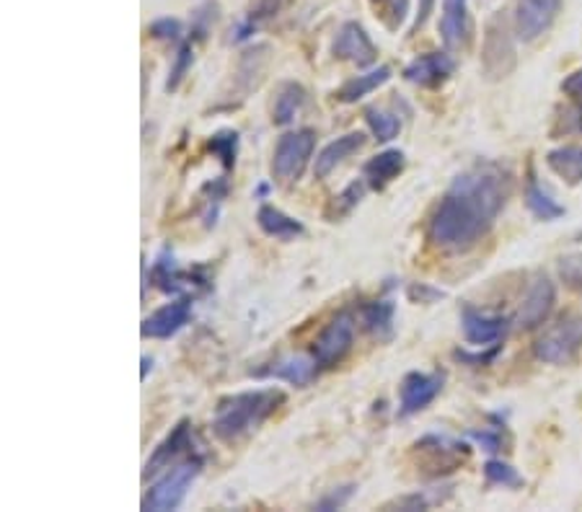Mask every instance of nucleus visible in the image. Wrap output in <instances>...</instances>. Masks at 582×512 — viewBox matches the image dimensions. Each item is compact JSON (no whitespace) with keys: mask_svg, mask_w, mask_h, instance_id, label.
<instances>
[{"mask_svg":"<svg viewBox=\"0 0 582 512\" xmlns=\"http://www.w3.org/2000/svg\"><path fill=\"white\" fill-rule=\"evenodd\" d=\"M582 347V321L574 315H565L557 324H551L546 332L538 336L533 345V355L542 362L549 365H565L574 360V355Z\"/></svg>","mask_w":582,"mask_h":512,"instance_id":"obj_6","label":"nucleus"},{"mask_svg":"<svg viewBox=\"0 0 582 512\" xmlns=\"http://www.w3.org/2000/svg\"><path fill=\"white\" fill-rule=\"evenodd\" d=\"M143 275H145V283H143V293L149 283L156 287V290L166 293V296H198V293H207L210 290V277L205 275V270L202 266H194V270H181L177 264V259L168 249L161 251L156 257V262H153L151 272L149 266H143Z\"/></svg>","mask_w":582,"mask_h":512,"instance_id":"obj_3","label":"nucleus"},{"mask_svg":"<svg viewBox=\"0 0 582 512\" xmlns=\"http://www.w3.org/2000/svg\"><path fill=\"white\" fill-rule=\"evenodd\" d=\"M287 3H290V0H251L249 19L257 21V24H259V21L277 16V13L283 11Z\"/></svg>","mask_w":582,"mask_h":512,"instance_id":"obj_39","label":"nucleus"},{"mask_svg":"<svg viewBox=\"0 0 582 512\" xmlns=\"http://www.w3.org/2000/svg\"><path fill=\"white\" fill-rule=\"evenodd\" d=\"M472 13H468V0H443V13H440V39H443L448 52L466 50L472 41Z\"/></svg>","mask_w":582,"mask_h":512,"instance_id":"obj_16","label":"nucleus"},{"mask_svg":"<svg viewBox=\"0 0 582 512\" xmlns=\"http://www.w3.org/2000/svg\"><path fill=\"white\" fill-rule=\"evenodd\" d=\"M355 495V484H345V487H336V489H329V492L321 497V500L313 504L319 512H332V510H342L345 504L353 500Z\"/></svg>","mask_w":582,"mask_h":512,"instance_id":"obj_37","label":"nucleus"},{"mask_svg":"<svg viewBox=\"0 0 582 512\" xmlns=\"http://www.w3.org/2000/svg\"><path fill=\"white\" fill-rule=\"evenodd\" d=\"M559 277L572 290H582V251H574V254H565L559 259Z\"/></svg>","mask_w":582,"mask_h":512,"instance_id":"obj_36","label":"nucleus"},{"mask_svg":"<svg viewBox=\"0 0 582 512\" xmlns=\"http://www.w3.org/2000/svg\"><path fill=\"white\" fill-rule=\"evenodd\" d=\"M151 368H153V360H151L149 355H145V357H143V370H140V378H143V381H145V378H149Z\"/></svg>","mask_w":582,"mask_h":512,"instance_id":"obj_47","label":"nucleus"},{"mask_svg":"<svg viewBox=\"0 0 582 512\" xmlns=\"http://www.w3.org/2000/svg\"><path fill=\"white\" fill-rule=\"evenodd\" d=\"M562 91L582 109V68L567 75V79L562 81Z\"/></svg>","mask_w":582,"mask_h":512,"instance_id":"obj_44","label":"nucleus"},{"mask_svg":"<svg viewBox=\"0 0 582 512\" xmlns=\"http://www.w3.org/2000/svg\"><path fill=\"white\" fill-rule=\"evenodd\" d=\"M366 179H357L353 184H347L342 189L340 194H334L332 200H329V205L324 210V217L329 223H336L342 221V217H347L353 210L360 205L363 198H366Z\"/></svg>","mask_w":582,"mask_h":512,"instance_id":"obj_29","label":"nucleus"},{"mask_svg":"<svg viewBox=\"0 0 582 512\" xmlns=\"http://www.w3.org/2000/svg\"><path fill=\"white\" fill-rule=\"evenodd\" d=\"M562 0H518L515 34L521 41H536L551 29Z\"/></svg>","mask_w":582,"mask_h":512,"instance_id":"obj_12","label":"nucleus"},{"mask_svg":"<svg viewBox=\"0 0 582 512\" xmlns=\"http://www.w3.org/2000/svg\"><path fill=\"white\" fill-rule=\"evenodd\" d=\"M304 104H306V88L296 81L283 83V86L277 88L275 104H272V122L280 124V128H287V124L296 122Z\"/></svg>","mask_w":582,"mask_h":512,"instance_id":"obj_25","label":"nucleus"},{"mask_svg":"<svg viewBox=\"0 0 582 512\" xmlns=\"http://www.w3.org/2000/svg\"><path fill=\"white\" fill-rule=\"evenodd\" d=\"M363 145H366V132H360V130L347 132V135L332 140L326 148H321V153L317 156V164H313V174H317V179H326L336 166H342L347 158H353L357 151H363Z\"/></svg>","mask_w":582,"mask_h":512,"instance_id":"obj_20","label":"nucleus"},{"mask_svg":"<svg viewBox=\"0 0 582 512\" xmlns=\"http://www.w3.org/2000/svg\"><path fill=\"white\" fill-rule=\"evenodd\" d=\"M391 81V68H376V70H368V73L363 75H355V79H349L342 83L340 88H336L334 99L340 104H355L360 99H366L368 94H373V91H378L381 86H385V83Z\"/></svg>","mask_w":582,"mask_h":512,"instance_id":"obj_24","label":"nucleus"},{"mask_svg":"<svg viewBox=\"0 0 582 512\" xmlns=\"http://www.w3.org/2000/svg\"><path fill=\"white\" fill-rule=\"evenodd\" d=\"M363 329L378 342H389L394 336L396 303L391 298H378L373 303H366L360 311Z\"/></svg>","mask_w":582,"mask_h":512,"instance_id":"obj_23","label":"nucleus"},{"mask_svg":"<svg viewBox=\"0 0 582 512\" xmlns=\"http://www.w3.org/2000/svg\"><path fill=\"white\" fill-rule=\"evenodd\" d=\"M578 241H582V234H580V236H578Z\"/></svg>","mask_w":582,"mask_h":512,"instance_id":"obj_48","label":"nucleus"},{"mask_svg":"<svg viewBox=\"0 0 582 512\" xmlns=\"http://www.w3.org/2000/svg\"><path fill=\"white\" fill-rule=\"evenodd\" d=\"M238 143H241V138H238V132L230 128L217 130L215 135L207 140V151L213 153V158H217L223 171H234L238 158Z\"/></svg>","mask_w":582,"mask_h":512,"instance_id":"obj_31","label":"nucleus"},{"mask_svg":"<svg viewBox=\"0 0 582 512\" xmlns=\"http://www.w3.org/2000/svg\"><path fill=\"white\" fill-rule=\"evenodd\" d=\"M353 342H355V319L349 311H342L336 313L326 324L324 332L317 336L311 355L321 370H329L345 360L349 349H353Z\"/></svg>","mask_w":582,"mask_h":512,"instance_id":"obj_8","label":"nucleus"},{"mask_svg":"<svg viewBox=\"0 0 582 512\" xmlns=\"http://www.w3.org/2000/svg\"><path fill=\"white\" fill-rule=\"evenodd\" d=\"M189 319H192V298L181 296L145 315L143 324H140V334H143V340H171L189 324Z\"/></svg>","mask_w":582,"mask_h":512,"instance_id":"obj_11","label":"nucleus"},{"mask_svg":"<svg viewBox=\"0 0 582 512\" xmlns=\"http://www.w3.org/2000/svg\"><path fill=\"white\" fill-rule=\"evenodd\" d=\"M321 373V368L313 360V355H290L280 357L275 362H266L262 368L251 370L254 378H275V381H285L298 389H306L308 383H313V378Z\"/></svg>","mask_w":582,"mask_h":512,"instance_id":"obj_17","label":"nucleus"},{"mask_svg":"<svg viewBox=\"0 0 582 512\" xmlns=\"http://www.w3.org/2000/svg\"><path fill=\"white\" fill-rule=\"evenodd\" d=\"M510 174L495 160H479L453 179L427 223V241L435 249L468 251L495 226L508 205Z\"/></svg>","mask_w":582,"mask_h":512,"instance_id":"obj_1","label":"nucleus"},{"mask_svg":"<svg viewBox=\"0 0 582 512\" xmlns=\"http://www.w3.org/2000/svg\"><path fill=\"white\" fill-rule=\"evenodd\" d=\"M468 434H472V440H476L487 453L502 451V434L497 430H472Z\"/></svg>","mask_w":582,"mask_h":512,"instance_id":"obj_43","label":"nucleus"},{"mask_svg":"<svg viewBox=\"0 0 582 512\" xmlns=\"http://www.w3.org/2000/svg\"><path fill=\"white\" fill-rule=\"evenodd\" d=\"M443 383L446 376L440 370H435V373H423V370L406 373L402 385H399V414L415 417V414L425 412L440 396Z\"/></svg>","mask_w":582,"mask_h":512,"instance_id":"obj_9","label":"nucleus"},{"mask_svg":"<svg viewBox=\"0 0 582 512\" xmlns=\"http://www.w3.org/2000/svg\"><path fill=\"white\" fill-rule=\"evenodd\" d=\"M432 5L435 0H419V9H417V19H415V26H412V32H419L425 26V21L430 19L432 13Z\"/></svg>","mask_w":582,"mask_h":512,"instance_id":"obj_45","label":"nucleus"},{"mask_svg":"<svg viewBox=\"0 0 582 512\" xmlns=\"http://www.w3.org/2000/svg\"><path fill=\"white\" fill-rule=\"evenodd\" d=\"M213 21H215L213 5H205V9H200L198 13H194V21H192V34H194V37L192 39H205L207 32H210V26H213ZM192 39H189V41H192Z\"/></svg>","mask_w":582,"mask_h":512,"instance_id":"obj_42","label":"nucleus"},{"mask_svg":"<svg viewBox=\"0 0 582 512\" xmlns=\"http://www.w3.org/2000/svg\"><path fill=\"white\" fill-rule=\"evenodd\" d=\"M202 466H205L202 455L192 453L181 463H177L174 468H168V472L149 489V495L143 497V510L149 512L179 510L189 492V487H192L194 479L202 474Z\"/></svg>","mask_w":582,"mask_h":512,"instance_id":"obj_4","label":"nucleus"},{"mask_svg":"<svg viewBox=\"0 0 582 512\" xmlns=\"http://www.w3.org/2000/svg\"><path fill=\"white\" fill-rule=\"evenodd\" d=\"M266 47L259 45L254 50H247L241 55V62H238V73H236V86L241 88V94L247 96L259 86L262 81L264 66H266Z\"/></svg>","mask_w":582,"mask_h":512,"instance_id":"obj_27","label":"nucleus"},{"mask_svg":"<svg viewBox=\"0 0 582 512\" xmlns=\"http://www.w3.org/2000/svg\"><path fill=\"white\" fill-rule=\"evenodd\" d=\"M228 179L226 177H217L213 181H207L205 187H202V221H205V228H213L215 221H217V213H221V205L223 200L228 198Z\"/></svg>","mask_w":582,"mask_h":512,"instance_id":"obj_32","label":"nucleus"},{"mask_svg":"<svg viewBox=\"0 0 582 512\" xmlns=\"http://www.w3.org/2000/svg\"><path fill=\"white\" fill-rule=\"evenodd\" d=\"M313 148H317V132L313 130L304 128L285 132V135L277 140L275 153H272V177H275L277 184H298L308 160L313 156Z\"/></svg>","mask_w":582,"mask_h":512,"instance_id":"obj_5","label":"nucleus"},{"mask_svg":"<svg viewBox=\"0 0 582 512\" xmlns=\"http://www.w3.org/2000/svg\"><path fill=\"white\" fill-rule=\"evenodd\" d=\"M406 296H409L412 303H435V300H440L446 296L443 290H435V287L425 285V283H412L406 287Z\"/></svg>","mask_w":582,"mask_h":512,"instance_id":"obj_40","label":"nucleus"},{"mask_svg":"<svg viewBox=\"0 0 582 512\" xmlns=\"http://www.w3.org/2000/svg\"><path fill=\"white\" fill-rule=\"evenodd\" d=\"M266 194H270V184H266V181H262V184H259V187L254 189V198H257V200H264Z\"/></svg>","mask_w":582,"mask_h":512,"instance_id":"obj_46","label":"nucleus"},{"mask_svg":"<svg viewBox=\"0 0 582 512\" xmlns=\"http://www.w3.org/2000/svg\"><path fill=\"white\" fill-rule=\"evenodd\" d=\"M461 326H464V336L472 347H495L500 345L508 334L510 321L504 315H495L487 311H479V308L466 306L461 311Z\"/></svg>","mask_w":582,"mask_h":512,"instance_id":"obj_13","label":"nucleus"},{"mask_svg":"<svg viewBox=\"0 0 582 512\" xmlns=\"http://www.w3.org/2000/svg\"><path fill=\"white\" fill-rule=\"evenodd\" d=\"M366 122L370 132H373V138L378 143H391L399 132H402V119L396 115H391V111L385 109H378V107H368L366 109Z\"/></svg>","mask_w":582,"mask_h":512,"instance_id":"obj_33","label":"nucleus"},{"mask_svg":"<svg viewBox=\"0 0 582 512\" xmlns=\"http://www.w3.org/2000/svg\"><path fill=\"white\" fill-rule=\"evenodd\" d=\"M283 404L285 394L280 389H257L223 396L213 414L215 438L223 443H238L259 430Z\"/></svg>","mask_w":582,"mask_h":512,"instance_id":"obj_2","label":"nucleus"},{"mask_svg":"<svg viewBox=\"0 0 582 512\" xmlns=\"http://www.w3.org/2000/svg\"><path fill=\"white\" fill-rule=\"evenodd\" d=\"M546 166L557 174L565 184H582V148L578 145H562L546 153Z\"/></svg>","mask_w":582,"mask_h":512,"instance_id":"obj_26","label":"nucleus"},{"mask_svg":"<svg viewBox=\"0 0 582 512\" xmlns=\"http://www.w3.org/2000/svg\"><path fill=\"white\" fill-rule=\"evenodd\" d=\"M525 205H528V210L538 217V221H546V223L557 221V217L565 215V207L559 205V202L554 200L551 194L546 192V189L533 177L528 179V187H525Z\"/></svg>","mask_w":582,"mask_h":512,"instance_id":"obj_28","label":"nucleus"},{"mask_svg":"<svg viewBox=\"0 0 582 512\" xmlns=\"http://www.w3.org/2000/svg\"><path fill=\"white\" fill-rule=\"evenodd\" d=\"M453 70H455V62L448 52H425L404 68V79L409 83H415V86L438 88L451 79Z\"/></svg>","mask_w":582,"mask_h":512,"instance_id":"obj_19","label":"nucleus"},{"mask_svg":"<svg viewBox=\"0 0 582 512\" xmlns=\"http://www.w3.org/2000/svg\"><path fill=\"white\" fill-rule=\"evenodd\" d=\"M404 166H406L404 151L389 148L366 160V166H363V179H366V184L370 189H378V192H381V189L391 184V181L399 179Z\"/></svg>","mask_w":582,"mask_h":512,"instance_id":"obj_21","label":"nucleus"},{"mask_svg":"<svg viewBox=\"0 0 582 512\" xmlns=\"http://www.w3.org/2000/svg\"><path fill=\"white\" fill-rule=\"evenodd\" d=\"M484 476H487L489 484H497V487H523V476L510 463L497 459L484 463Z\"/></svg>","mask_w":582,"mask_h":512,"instance_id":"obj_35","label":"nucleus"},{"mask_svg":"<svg viewBox=\"0 0 582 512\" xmlns=\"http://www.w3.org/2000/svg\"><path fill=\"white\" fill-rule=\"evenodd\" d=\"M482 68L489 81L508 79L515 68V45L510 37V26L504 16H495L487 24L484 34V50H482Z\"/></svg>","mask_w":582,"mask_h":512,"instance_id":"obj_7","label":"nucleus"},{"mask_svg":"<svg viewBox=\"0 0 582 512\" xmlns=\"http://www.w3.org/2000/svg\"><path fill=\"white\" fill-rule=\"evenodd\" d=\"M385 32L396 34L409 19V0H368Z\"/></svg>","mask_w":582,"mask_h":512,"instance_id":"obj_30","label":"nucleus"},{"mask_svg":"<svg viewBox=\"0 0 582 512\" xmlns=\"http://www.w3.org/2000/svg\"><path fill=\"white\" fill-rule=\"evenodd\" d=\"M151 37L161 41H179L181 39V21L179 19H158L149 26Z\"/></svg>","mask_w":582,"mask_h":512,"instance_id":"obj_38","label":"nucleus"},{"mask_svg":"<svg viewBox=\"0 0 582 512\" xmlns=\"http://www.w3.org/2000/svg\"><path fill=\"white\" fill-rule=\"evenodd\" d=\"M443 500V497H427L425 492H415V495H406L402 500H396L394 504H389V508H399V510H430L432 502Z\"/></svg>","mask_w":582,"mask_h":512,"instance_id":"obj_41","label":"nucleus"},{"mask_svg":"<svg viewBox=\"0 0 582 512\" xmlns=\"http://www.w3.org/2000/svg\"><path fill=\"white\" fill-rule=\"evenodd\" d=\"M554 303H557V287H554L549 277H536L528 293H525L521 311L515 315V326L523 329V332L542 326L551 315Z\"/></svg>","mask_w":582,"mask_h":512,"instance_id":"obj_14","label":"nucleus"},{"mask_svg":"<svg viewBox=\"0 0 582 512\" xmlns=\"http://www.w3.org/2000/svg\"><path fill=\"white\" fill-rule=\"evenodd\" d=\"M257 226L264 236L275 238V241H296L298 236L306 234L304 223L298 217H290L275 205H262L257 213Z\"/></svg>","mask_w":582,"mask_h":512,"instance_id":"obj_22","label":"nucleus"},{"mask_svg":"<svg viewBox=\"0 0 582 512\" xmlns=\"http://www.w3.org/2000/svg\"><path fill=\"white\" fill-rule=\"evenodd\" d=\"M192 62H194V41H181L177 55H174V66L168 70V79H166V94H174L181 86V81L187 79V73L192 70Z\"/></svg>","mask_w":582,"mask_h":512,"instance_id":"obj_34","label":"nucleus"},{"mask_svg":"<svg viewBox=\"0 0 582 512\" xmlns=\"http://www.w3.org/2000/svg\"><path fill=\"white\" fill-rule=\"evenodd\" d=\"M192 422L189 419H179L177 425L171 427V432L166 434L164 440L156 445V451L151 453V459L145 461L143 468V481H149L151 476H156L164 472V468H171L174 463H179V459H187L192 455L194 443H192Z\"/></svg>","mask_w":582,"mask_h":512,"instance_id":"obj_10","label":"nucleus"},{"mask_svg":"<svg viewBox=\"0 0 582 512\" xmlns=\"http://www.w3.org/2000/svg\"><path fill=\"white\" fill-rule=\"evenodd\" d=\"M332 52L336 60L353 62V66L357 68H370L378 58L373 39L368 37V32L363 29L357 21H347V24H342V29L336 32Z\"/></svg>","mask_w":582,"mask_h":512,"instance_id":"obj_15","label":"nucleus"},{"mask_svg":"<svg viewBox=\"0 0 582 512\" xmlns=\"http://www.w3.org/2000/svg\"><path fill=\"white\" fill-rule=\"evenodd\" d=\"M415 451L430 459V468H435V476L453 472L459 463L468 459V445L461 440L448 438V434H425L415 443Z\"/></svg>","mask_w":582,"mask_h":512,"instance_id":"obj_18","label":"nucleus"}]
</instances>
